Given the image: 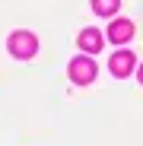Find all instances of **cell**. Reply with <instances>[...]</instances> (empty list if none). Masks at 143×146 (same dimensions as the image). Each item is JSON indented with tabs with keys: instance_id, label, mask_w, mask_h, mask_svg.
I'll list each match as a JSON object with an SVG mask.
<instances>
[{
	"instance_id": "52a82bcc",
	"label": "cell",
	"mask_w": 143,
	"mask_h": 146,
	"mask_svg": "<svg viewBox=\"0 0 143 146\" xmlns=\"http://www.w3.org/2000/svg\"><path fill=\"white\" fill-rule=\"evenodd\" d=\"M137 80H140V83H143V64H140V67H137Z\"/></svg>"
},
{
	"instance_id": "7a4b0ae2",
	"label": "cell",
	"mask_w": 143,
	"mask_h": 146,
	"mask_svg": "<svg viewBox=\"0 0 143 146\" xmlns=\"http://www.w3.org/2000/svg\"><path fill=\"white\" fill-rule=\"evenodd\" d=\"M70 80L73 83H92L95 80V64L89 60V57H73L70 60Z\"/></svg>"
},
{
	"instance_id": "8992f818",
	"label": "cell",
	"mask_w": 143,
	"mask_h": 146,
	"mask_svg": "<svg viewBox=\"0 0 143 146\" xmlns=\"http://www.w3.org/2000/svg\"><path fill=\"white\" fill-rule=\"evenodd\" d=\"M118 7H121V0H92V10L99 16H114Z\"/></svg>"
},
{
	"instance_id": "5b68a950",
	"label": "cell",
	"mask_w": 143,
	"mask_h": 146,
	"mask_svg": "<svg viewBox=\"0 0 143 146\" xmlns=\"http://www.w3.org/2000/svg\"><path fill=\"white\" fill-rule=\"evenodd\" d=\"M76 41H80V48H83V51L95 54V51H99V48H102V32H99V29H83Z\"/></svg>"
},
{
	"instance_id": "3957f363",
	"label": "cell",
	"mask_w": 143,
	"mask_h": 146,
	"mask_svg": "<svg viewBox=\"0 0 143 146\" xmlns=\"http://www.w3.org/2000/svg\"><path fill=\"white\" fill-rule=\"evenodd\" d=\"M108 67H111L114 76H127V73L137 67V60H134V54H130V51H118V54L108 60Z\"/></svg>"
},
{
	"instance_id": "6da1fadb",
	"label": "cell",
	"mask_w": 143,
	"mask_h": 146,
	"mask_svg": "<svg viewBox=\"0 0 143 146\" xmlns=\"http://www.w3.org/2000/svg\"><path fill=\"white\" fill-rule=\"evenodd\" d=\"M7 44H10V54H13V57H32V54L38 51V38H35L32 32H26V29L13 32Z\"/></svg>"
},
{
	"instance_id": "277c9868",
	"label": "cell",
	"mask_w": 143,
	"mask_h": 146,
	"mask_svg": "<svg viewBox=\"0 0 143 146\" xmlns=\"http://www.w3.org/2000/svg\"><path fill=\"white\" fill-rule=\"evenodd\" d=\"M108 38L111 41H130L134 38V22L130 19H114L108 26Z\"/></svg>"
}]
</instances>
